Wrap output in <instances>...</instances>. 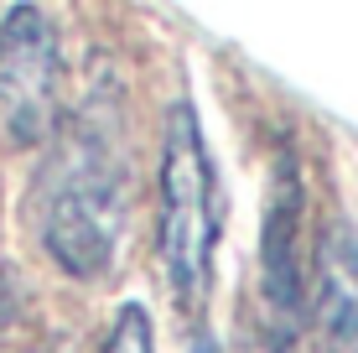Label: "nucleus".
<instances>
[{
    "mask_svg": "<svg viewBox=\"0 0 358 353\" xmlns=\"http://www.w3.org/2000/svg\"><path fill=\"white\" fill-rule=\"evenodd\" d=\"M213 250H218V172L208 156L197 109L182 99L166 115L162 141V224H156V254L171 296L182 312H197L213 286Z\"/></svg>",
    "mask_w": 358,
    "mask_h": 353,
    "instance_id": "nucleus-2",
    "label": "nucleus"
},
{
    "mask_svg": "<svg viewBox=\"0 0 358 353\" xmlns=\"http://www.w3.org/2000/svg\"><path fill=\"white\" fill-rule=\"evenodd\" d=\"M42 166V245L73 281H99L115 265L130 213V177L104 104L57 120Z\"/></svg>",
    "mask_w": 358,
    "mask_h": 353,
    "instance_id": "nucleus-1",
    "label": "nucleus"
},
{
    "mask_svg": "<svg viewBox=\"0 0 358 353\" xmlns=\"http://www.w3.org/2000/svg\"><path fill=\"white\" fill-rule=\"evenodd\" d=\"M192 353H224V348H218L213 338H197V343H192Z\"/></svg>",
    "mask_w": 358,
    "mask_h": 353,
    "instance_id": "nucleus-7",
    "label": "nucleus"
},
{
    "mask_svg": "<svg viewBox=\"0 0 358 353\" xmlns=\"http://www.w3.org/2000/svg\"><path fill=\"white\" fill-rule=\"evenodd\" d=\"M63 120V47L42 6H10L0 21V130L31 151Z\"/></svg>",
    "mask_w": 358,
    "mask_h": 353,
    "instance_id": "nucleus-3",
    "label": "nucleus"
},
{
    "mask_svg": "<svg viewBox=\"0 0 358 353\" xmlns=\"http://www.w3.org/2000/svg\"><path fill=\"white\" fill-rule=\"evenodd\" d=\"M312 260L317 353H358V229L348 218H332Z\"/></svg>",
    "mask_w": 358,
    "mask_h": 353,
    "instance_id": "nucleus-5",
    "label": "nucleus"
},
{
    "mask_svg": "<svg viewBox=\"0 0 358 353\" xmlns=\"http://www.w3.org/2000/svg\"><path fill=\"white\" fill-rule=\"evenodd\" d=\"M301 203L306 192H301L296 151L280 145L265 198V229H260V286L280 333L301 322Z\"/></svg>",
    "mask_w": 358,
    "mask_h": 353,
    "instance_id": "nucleus-4",
    "label": "nucleus"
},
{
    "mask_svg": "<svg viewBox=\"0 0 358 353\" xmlns=\"http://www.w3.org/2000/svg\"><path fill=\"white\" fill-rule=\"evenodd\" d=\"M99 353H156L151 348V317H145V307H130L115 317V327H109V338H104V348Z\"/></svg>",
    "mask_w": 358,
    "mask_h": 353,
    "instance_id": "nucleus-6",
    "label": "nucleus"
}]
</instances>
